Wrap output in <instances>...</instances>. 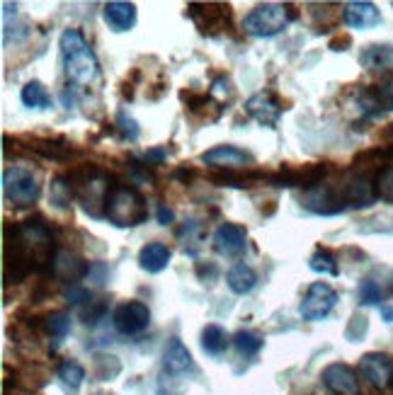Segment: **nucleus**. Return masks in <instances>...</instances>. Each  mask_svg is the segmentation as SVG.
<instances>
[{"label":"nucleus","instance_id":"nucleus-26","mask_svg":"<svg viewBox=\"0 0 393 395\" xmlns=\"http://www.w3.org/2000/svg\"><path fill=\"white\" fill-rule=\"evenodd\" d=\"M58 379L63 381V386L68 388H80V383L85 379V369L80 367L78 362H73V359H66V362L61 364V369H58Z\"/></svg>","mask_w":393,"mask_h":395},{"label":"nucleus","instance_id":"nucleus-32","mask_svg":"<svg viewBox=\"0 0 393 395\" xmlns=\"http://www.w3.org/2000/svg\"><path fill=\"white\" fill-rule=\"evenodd\" d=\"M117 126H119V131L124 134V139H131V141L139 139V124L134 121L131 117H126V112H119V117H117Z\"/></svg>","mask_w":393,"mask_h":395},{"label":"nucleus","instance_id":"nucleus-17","mask_svg":"<svg viewBox=\"0 0 393 395\" xmlns=\"http://www.w3.org/2000/svg\"><path fill=\"white\" fill-rule=\"evenodd\" d=\"M102 15L109 29H114V32H129V29L136 25V5L124 3V0H112V3H107Z\"/></svg>","mask_w":393,"mask_h":395},{"label":"nucleus","instance_id":"nucleus-21","mask_svg":"<svg viewBox=\"0 0 393 395\" xmlns=\"http://www.w3.org/2000/svg\"><path fill=\"white\" fill-rule=\"evenodd\" d=\"M360 63L369 70H386L393 68V46L389 44H372L362 51Z\"/></svg>","mask_w":393,"mask_h":395},{"label":"nucleus","instance_id":"nucleus-9","mask_svg":"<svg viewBox=\"0 0 393 395\" xmlns=\"http://www.w3.org/2000/svg\"><path fill=\"white\" fill-rule=\"evenodd\" d=\"M303 206L311 209L313 214H323V216H333V214H340V211L348 209V204H345V197H343V190L333 185H318L316 190H308L303 194Z\"/></svg>","mask_w":393,"mask_h":395},{"label":"nucleus","instance_id":"nucleus-25","mask_svg":"<svg viewBox=\"0 0 393 395\" xmlns=\"http://www.w3.org/2000/svg\"><path fill=\"white\" fill-rule=\"evenodd\" d=\"M233 345H236L238 355L253 357V355H257V352L262 350L265 340H262L257 332H253V330H240V332H236V337H233Z\"/></svg>","mask_w":393,"mask_h":395},{"label":"nucleus","instance_id":"nucleus-23","mask_svg":"<svg viewBox=\"0 0 393 395\" xmlns=\"http://www.w3.org/2000/svg\"><path fill=\"white\" fill-rule=\"evenodd\" d=\"M22 104L29 109H49L51 107V95L49 90L39 80H29L20 92Z\"/></svg>","mask_w":393,"mask_h":395},{"label":"nucleus","instance_id":"nucleus-6","mask_svg":"<svg viewBox=\"0 0 393 395\" xmlns=\"http://www.w3.org/2000/svg\"><path fill=\"white\" fill-rule=\"evenodd\" d=\"M335 303H338L335 288H333L330 284H325V281H313V284L308 286L303 301L298 303V315H301L303 320L318 323V320H323V318L330 315V310L335 308Z\"/></svg>","mask_w":393,"mask_h":395},{"label":"nucleus","instance_id":"nucleus-13","mask_svg":"<svg viewBox=\"0 0 393 395\" xmlns=\"http://www.w3.org/2000/svg\"><path fill=\"white\" fill-rule=\"evenodd\" d=\"M51 272H54L56 279L75 284V281H80L83 276L90 274V264H87L80 255H75V252L58 250L54 257V264H51Z\"/></svg>","mask_w":393,"mask_h":395},{"label":"nucleus","instance_id":"nucleus-29","mask_svg":"<svg viewBox=\"0 0 393 395\" xmlns=\"http://www.w3.org/2000/svg\"><path fill=\"white\" fill-rule=\"evenodd\" d=\"M374 190H377V199L393 204V165L379 170L377 178H374Z\"/></svg>","mask_w":393,"mask_h":395},{"label":"nucleus","instance_id":"nucleus-7","mask_svg":"<svg viewBox=\"0 0 393 395\" xmlns=\"http://www.w3.org/2000/svg\"><path fill=\"white\" fill-rule=\"evenodd\" d=\"M112 325L119 335H141L151 325V310L144 301H124L114 308Z\"/></svg>","mask_w":393,"mask_h":395},{"label":"nucleus","instance_id":"nucleus-33","mask_svg":"<svg viewBox=\"0 0 393 395\" xmlns=\"http://www.w3.org/2000/svg\"><path fill=\"white\" fill-rule=\"evenodd\" d=\"M66 298H68V303H73V305H83V303H90V291L87 288H80V286H70L68 291H66Z\"/></svg>","mask_w":393,"mask_h":395},{"label":"nucleus","instance_id":"nucleus-28","mask_svg":"<svg viewBox=\"0 0 393 395\" xmlns=\"http://www.w3.org/2000/svg\"><path fill=\"white\" fill-rule=\"evenodd\" d=\"M44 328H46V332H49L51 337H56V340L66 337V335L70 332V315L63 313V310L46 315L44 318Z\"/></svg>","mask_w":393,"mask_h":395},{"label":"nucleus","instance_id":"nucleus-24","mask_svg":"<svg viewBox=\"0 0 393 395\" xmlns=\"http://www.w3.org/2000/svg\"><path fill=\"white\" fill-rule=\"evenodd\" d=\"M29 148L42 153L44 158H51V161H63L68 156V146L66 141H49V139H34L29 141Z\"/></svg>","mask_w":393,"mask_h":395},{"label":"nucleus","instance_id":"nucleus-12","mask_svg":"<svg viewBox=\"0 0 393 395\" xmlns=\"http://www.w3.org/2000/svg\"><path fill=\"white\" fill-rule=\"evenodd\" d=\"M323 383L333 395H360V379L348 364H330L323 369Z\"/></svg>","mask_w":393,"mask_h":395},{"label":"nucleus","instance_id":"nucleus-1","mask_svg":"<svg viewBox=\"0 0 393 395\" xmlns=\"http://www.w3.org/2000/svg\"><path fill=\"white\" fill-rule=\"evenodd\" d=\"M58 46H61V58H63V70H66V78L73 82V85H92L99 75V63L97 56L92 51V46L87 44V39L83 37V32L75 27L63 29L61 39H58Z\"/></svg>","mask_w":393,"mask_h":395},{"label":"nucleus","instance_id":"nucleus-39","mask_svg":"<svg viewBox=\"0 0 393 395\" xmlns=\"http://www.w3.org/2000/svg\"><path fill=\"white\" fill-rule=\"evenodd\" d=\"M381 313H384L386 323H393V308H381Z\"/></svg>","mask_w":393,"mask_h":395},{"label":"nucleus","instance_id":"nucleus-18","mask_svg":"<svg viewBox=\"0 0 393 395\" xmlns=\"http://www.w3.org/2000/svg\"><path fill=\"white\" fill-rule=\"evenodd\" d=\"M163 367L175 376H183V374H187V371H192L195 362H192V355L183 345V340L173 337L166 345V352H163Z\"/></svg>","mask_w":393,"mask_h":395},{"label":"nucleus","instance_id":"nucleus-31","mask_svg":"<svg viewBox=\"0 0 393 395\" xmlns=\"http://www.w3.org/2000/svg\"><path fill=\"white\" fill-rule=\"evenodd\" d=\"M384 298V293H381V286L377 284L374 279H365L362 281V286H360V301L365 305H374V303H379V301Z\"/></svg>","mask_w":393,"mask_h":395},{"label":"nucleus","instance_id":"nucleus-22","mask_svg":"<svg viewBox=\"0 0 393 395\" xmlns=\"http://www.w3.org/2000/svg\"><path fill=\"white\" fill-rule=\"evenodd\" d=\"M202 350L211 357H221L228 350V335L221 325H207L202 330Z\"/></svg>","mask_w":393,"mask_h":395},{"label":"nucleus","instance_id":"nucleus-14","mask_svg":"<svg viewBox=\"0 0 393 395\" xmlns=\"http://www.w3.org/2000/svg\"><path fill=\"white\" fill-rule=\"evenodd\" d=\"M360 371L374 388H389L391 376H393V362H391V357L372 352V355L362 357Z\"/></svg>","mask_w":393,"mask_h":395},{"label":"nucleus","instance_id":"nucleus-11","mask_svg":"<svg viewBox=\"0 0 393 395\" xmlns=\"http://www.w3.org/2000/svg\"><path fill=\"white\" fill-rule=\"evenodd\" d=\"M248 247V233L238 223H221L214 231V250L224 257H238Z\"/></svg>","mask_w":393,"mask_h":395},{"label":"nucleus","instance_id":"nucleus-2","mask_svg":"<svg viewBox=\"0 0 393 395\" xmlns=\"http://www.w3.org/2000/svg\"><path fill=\"white\" fill-rule=\"evenodd\" d=\"M104 216L117 228H134L149 218L146 199L141 197L139 190L129 185H109L107 199H104Z\"/></svg>","mask_w":393,"mask_h":395},{"label":"nucleus","instance_id":"nucleus-5","mask_svg":"<svg viewBox=\"0 0 393 395\" xmlns=\"http://www.w3.org/2000/svg\"><path fill=\"white\" fill-rule=\"evenodd\" d=\"M3 194L10 204L17 209H27L39 199V185L29 170L25 168H8L3 173Z\"/></svg>","mask_w":393,"mask_h":395},{"label":"nucleus","instance_id":"nucleus-3","mask_svg":"<svg viewBox=\"0 0 393 395\" xmlns=\"http://www.w3.org/2000/svg\"><path fill=\"white\" fill-rule=\"evenodd\" d=\"M294 17L296 13L289 5H279V3L257 5L255 10H250V13L243 17V32L257 39L277 37L279 32H284V29L289 27V22L294 20Z\"/></svg>","mask_w":393,"mask_h":395},{"label":"nucleus","instance_id":"nucleus-40","mask_svg":"<svg viewBox=\"0 0 393 395\" xmlns=\"http://www.w3.org/2000/svg\"><path fill=\"white\" fill-rule=\"evenodd\" d=\"M178 178L190 180V178H192V170H178Z\"/></svg>","mask_w":393,"mask_h":395},{"label":"nucleus","instance_id":"nucleus-30","mask_svg":"<svg viewBox=\"0 0 393 395\" xmlns=\"http://www.w3.org/2000/svg\"><path fill=\"white\" fill-rule=\"evenodd\" d=\"M70 197H73V192H70V185H66V180H63V178H54V180H51L49 202L54 204L56 209H68V206H70Z\"/></svg>","mask_w":393,"mask_h":395},{"label":"nucleus","instance_id":"nucleus-8","mask_svg":"<svg viewBox=\"0 0 393 395\" xmlns=\"http://www.w3.org/2000/svg\"><path fill=\"white\" fill-rule=\"evenodd\" d=\"M187 13H190L195 25L204 34H214L219 29H226L228 20H231V8L224 3H190L187 5Z\"/></svg>","mask_w":393,"mask_h":395},{"label":"nucleus","instance_id":"nucleus-4","mask_svg":"<svg viewBox=\"0 0 393 395\" xmlns=\"http://www.w3.org/2000/svg\"><path fill=\"white\" fill-rule=\"evenodd\" d=\"M34 269L32 252L20 226H5V281L17 284Z\"/></svg>","mask_w":393,"mask_h":395},{"label":"nucleus","instance_id":"nucleus-38","mask_svg":"<svg viewBox=\"0 0 393 395\" xmlns=\"http://www.w3.org/2000/svg\"><path fill=\"white\" fill-rule=\"evenodd\" d=\"M163 161H166V151L163 148H154L146 153V163H163Z\"/></svg>","mask_w":393,"mask_h":395},{"label":"nucleus","instance_id":"nucleus-20","mask_svg":"<svg viewBox=\"0 0 393 395\" xmlns=\"http://www.w3.org/2000/svg\"><path fill=\"white\" fill-rule=\"evenodd\" d=\"M226 284L231 288L233 293H238V296H245V293H250L257 284V274L253 267H248V264L238 262L233 264L231 269H228L226 274Z\"/></svg>","mask_w":393,"mask_h":395},{"label":"nucleus","instance_id":"nucleus-19","mask_svg":"<svg viewBox=\"0 0 393 395\" xmlns=\"http://www.w3.org/2000/svg\"><path fill=\"white\" fill-rule=\"evenodd\" d=\"M343 17L345 25L352 29H372L381 22V13L374 3H348Z\"/></svg>","mask_w":393,"mask_h":395},{"label":"nucleus","instance_id":"nucleus-36","mask_svg":"<svg viewBox=\"0 0 393 395\" xmlns=\"http://www.w3.org/2000/svg\"><path fill=\"white\" fill-rule=\"evenodd\" d=\"M173 211L168 209L166 204H161L158 206V223H163V226H168V223H173Z\"/></svg>","mask_w":393,"mask_h":395},{"label":"nucleus","instance_id":"nucleus-16","mask_svg":"<svg viewBox=\"0 0 393 395\" xmlns=\"http://www.w3.org/2000/svg\"><path fill=\"white\" fill-rule=\"evenodd\" d=\"M170 257H173V250L166 243H146L139 250V267L149 274H161L163 269L170 264Z\"/></svg>","mask_w":393,"mask_h":395},{"label":"nucleus","instance_id":"nucleus-15","mask_svg":"<svg viewBox=\"0 0 393 395\" xmlns=\"http://www.w3.org/2000/svg\"><path fill=\"white\" fill-rule=\"evenodd\" d=\"M281 109L284 107L279 104V99L274 95H269V92H257V95H253L245 102V112H248L255 121H260L262 126H274L281 117Z\"/></svg>","mask_w":393,"mask_h":395},{"label":"nucleus","instance_id":"nucleus-27","mask_svg":"<svg viewBox=\"0 0 393 395\" xmlns=\"http://www.w3.org/2000/svg\"><path fill=\"white\" fill-rule=\"evenodd\" d=\"M308 267L318 274H328V276H335L338 274V262L335 257L330 255L328 250H316L313 255L308 259Z\"/></svg>","mask_w":393,"mask_h":395},{"label":"nucleus","instance_id":"nucleus-35","mask_svg":"<svg viewBox=\"0 0 393 395\" xmlns=\"http://www.w3.org/2000/svg\"><path fill=\"white\" fill-rule=\"evenodd\" d=\"M228 85H231V82H228V78H224V75H221V78L216 80L214 85H211V95H224V92L228 95V92H231V90H228Z\"/></svg>","mask_w":393,"mask_h":395},{"label":"nucleus","instance_id":"nucleus-37","mask_svg":"<svg viewBox=\"0 0 393 395\" xmlns=\"http://www.w3.org/2000/svg\"><path fill=\"white\" fill-rule=\"evenodd\" d=\"M352 44V39L345 34V37H338V39H333L330 41V49L333 51H348V46Z\"/></svg>","mask_w":393,"mask_h":395},{"label":"nucleus","instance_id":"nucleus-34","mask_svg":"<svg viewBox=\"0 0 393 395\" xmlns=\"http://www.w3.org/2000/svg\"><path fill=\"white\" fill-rule=\"evenodd\" d=\"M90 281H95L97 286H102L107 281V267L104 264H90Z\"/></svg>","mask_w":393,"mask_h":395},{"label":"nucleus","instance_id":"nucleus-10","mask_svg":"<svg viewBox=\"0 0 393 395\" xmlns=\"http://www.w3.org/2000/svg\"><path fill=\"white\" fill-rule=\"evenodd\" d=\"M199 161L204 165H211V168L216 170H231V173H236V170L245 168V165H253V156L245 151L236 148V146H214L211 151H204L202 156H199Z\"/></svg>","mask_w":393,"mask_h":395}]
</instances>
